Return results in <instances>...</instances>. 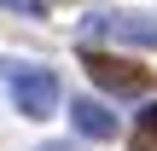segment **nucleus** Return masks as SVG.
Listing matches in <instances>:
<instances>
[{
	"instance_id": "obj_1",
	"label": "nucleus",
	"mask_w": 157,
	"mask_h": 151,
	"mask_svg": "<svg viewBox=\"0 0 157 151\" xmlns=\"http://www.w3.org/2000/svg\"><path fill=\"white\" fill-rule=\"evenodd\" d=\"M82 70H87L93 87H105V93H117V99H146L157 87V70L122 58V52H105L99 41H82Z\"/></svg>"
},
{
	"instance_id": "obj_2",
	"label": "nucleus",
	"mask_w": 157,
	"mask_h": 151,
	"mask_svg": "<svg viewBox=\"0 0 157 151\" xmlns=\"http://www.w3.org/2000/svg\"><path fill=\"white\" fill-rule=\"evenodd\" d=\"M0 76H6V93H12V105H17V116H29V122H47L52 111H58V76L52 70H41V64H0Z\"/></svg>"
},
{
	"instance_id": "obj_3",
	"label": "nucleus",
	"mask_w": 157,
	"mask_h": 151,
	"mask_svg": "<svg viewBox=\"0 0 157 151\" xmlns=\"http://www.w3.org/2000/svg\"><path fill=\"white\" fill-rule=\"evenodd\" d=\"M87 41H117V47H146L157 52V17L151 12H128V6H93L82 17Z\"/></svg>"
},
{
	"instance_id": "obj_4",
	"label": "nucleus",
	"mask_w": 157,
	"mask_h": 151,
	"mask_svg": "<svg viewBox=\"0 0 157 151\" xmlns=\"http://www.w3.org/2000/svg\"><path fill=\"white\" fill-rule=\"evenodd\" d=\"M70 128H76L82 140L105 145V140H117V134H122V116H117L105 99H93V93H76V99H70Z\"/></svg>"
},
{
	"instance_id": "obj_5",
	"label": "nucleus",
	"mask_w": 157,
	"mask_h": 151,
	"mask_svg": "<svg viewBox=\"0 0 157 151\" xmlns=\"http://www.w3.org/2000/svg\"><path fill=\"white\" fill-rule=\"evenodd\" d=\"M128 145L134 151H157V99L140 105V116H134V128H128Z\"/></svg>"
},
{
	"instance_id": "obj_6",
	"label": "nucleus",
	"mask_w": 157,
	"mask_h": 151,
	"mask_svg": "<svg viewBox=\"0 0 157 151\" xmlns=\"http://www.w3.org/2000/svg\"><path fill=\"white\" fill-rule=\"evenodd\" d=\"M0 6H12V12H23V17H47L52 0H0Z\"/></svg>"
},
{
	"instance_id": "obj_7",
	"label": "nucleus",
	"mask_w": 157,
	"mask_h": 151,
	"mask_svg": "<svg viewBox=\"0 0 157 151\" xmlns=\"http://www.w3.org/2000/svg\"><path fill=\"white\" fill-rule=\"evenodd\" d=\"M35 151H82V145H64V140H47V145H35Z\"/></svg>"
}]
</instances>
